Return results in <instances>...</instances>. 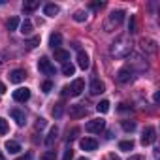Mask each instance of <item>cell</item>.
<instances>
[{"label":"cell","mask_w":160,"mask_h":160,"mask_svg":"<svg viewBox=\"0 0 160 160\" xmlns=\"http://www.w3.org/2000/svg\"><path fill=\"white\" fill-rule=\"evenodd\" d=\"M109 53H111L115 58H124V57H128V55L132 53V43H130V40H128L126 36L117 38V40L111 43Z\"/></svg>","instance_id":"6da1fadb"},{"label":"cell","mask_w":160,"mask_h":160,"mask_svg":"<svg viewBox=\"0 0 160 160\" xmlns=\"http://www.w3.org/2000/svg\"><path fill=\"white\" fill-rule=\"evenodd\" d=\"M122 21H124V12H122V10H115V12H111V13L108 15L106 23H104V30H106V32H111V30H115Z\"/></svg>","instance_id":"7a4b0ae2"},{"label":"cell","mask_w":160,"mask_h":160,"mask_svg":"<svg viewBox=\"0 0 160 160\" xmlns=\"http://www.w3.org/2000/svg\"><path fill=\"white\" fill-rule=\"evenodd\" d=\"M106 128V121L104 119H92L85 124V130L91 132V134H100L102 130Z\"/></svg>","instance_id":"3957f363"},{"label":"cell","mask_w":160,"mask_h":160,"mask_svg":"<svg viewBox=\"0 0 160 160\" xmlns=\"http://www.w3.org/2000/svg\"><path fill=\"white\" fill-rule=\"evenodd\" d=\"M38 70H40L42 73H45V75H55V66L51 64V60H49L47 57H42V58L38 60Z\"/></svg>","instance_id":"277c9868"},{"label":"cell","mask_w":160,"mask_h":160,"mask_svg":"<svg viewBox=\"0 0 160 160\" xmlns=\"http://www.w3.org/2000/svg\"><path fill=\"white\" fill-rule=\"evenodd\" d=\"M68 91H70L72 96H79V94L85 91V81H83V79H73L72 85L68 87Z\"/></svg>","instance_id":"5b68a950"},{"label":"cell","mask_w":160,"mask_h":160,"mask_svg":"<svg viewBox=\"0 0 160 160\" xmlns=\"http://www.w3.org/2000/svg\"><path fill=\"white\" fill-rule=\"evenodd\" d=\"M154 139H156V130H154V126H147V128L143 130L141 143H143V145H151V143H154Z\"/></svg>","instance_id":"8992f818"},{"label":"cell","mask_w":160,"mask_h":160,"mask_svg":"<svg viewBox=\"0 0 160 160\" xmlns=\"http://www.w3.org/2000/svg\"><path fill=\"white\" fill-rule=\"evenodd\" d=\"M10 83H21V81H25V77H27V72L25 70H21V68H17V70H12L10 72Z\"/></svg>","instance_id":"52a82bcc"},{"label":"cell","mask_w":160,"mask_h":160,"mask_svg":"<svg viewBox=\"0 0 160 160\" xmlns=\"http://www.w3.org/2000/svg\"><path fill=\"white\" fill-rule=\"evenodd\" d=\"M87 115V108L85 106H81V104H73V106H70V117H73V119H81V117H85Z\"/></svg>","instance_id":"ba28073f"},{"label":"cell","mask_w":160,"mask_h":160,"mask_svg":"<svg viewBox=\"0 0 160 160\" xmlns=\"http://www.w3.org/2000/svg\"><path fill=\"white\" fill-rule=\"evenodd\" d=\"M28 98H30V89L19 87L17 91H13V100H15V102H27Z\"/></svg>","instance_id":"9c48e42d"},{"label":"cell","mask_w":160,"mask_h":160,"mask_svg":"<svg viewBox=\"0 0 160 160\" xmlns=\"http://www.w3.org/2000/svg\"><path fill=\"white\" fill-rule=\"evenodd\" d=\"M79 145H81V149H83V151H96L98 141H96L94 138H83L81 141H79Z\"/></svg>","instance_id":"30bf717a"},{"label":"cell","mask_w":160,"mask_h":160,"mask_svg":"<svg viewBox=\"0 0 160 160\" xmlns=\"http://www.w3.org/2000/svg\"><path fill=\"white\" fill-rule=\"evenodd\" d=\"M60 43H62V34L60 32H53L49 36V47L53 51H57V49H60Z\"/></svg>","instance_id":"8fae6325"},{"label":"cell","mask_w":160,"mask_h":160,"mask_svg":"<svg viewBox=\"0 0 160 160\" xmlns=\"http://www.w3.org/2000/svg\"><path fill=\"white\" fill-rule=\"evenodd\" d=\"M10 115L13 117V121L19 124V126H25V122H27V117H25V113L21 111V109H17V108H13L12 111H10Z\"/></svg>","instance_id":"7c38bea8"},{"label":"cell","mask_w":160,"mask_h":160,"mask_svg":"<svg viewBox=\"0 0 160 160\" xmlns=\"http://www.w3.org/2000/svg\"><path fill=\"white\" fill-rule=\"evenodd\" d=\"M77 64H79V68H81V70H87V68L91 66L89 55H87L85 51H79V53H77Z\"/></svg>","instance_id":"4fadbf2b"},{"label":"cell","mask_w":160,"mask_h":160,"mask_svg":"<svg viewBox=\"0 0 160 160\" xmlns=\"http://www.w3.org/2000/svg\"><path fill=\"white\" fill-rule=\"evenodd\" d=\"M106 91V85L100 81V79H94V81L91 83V94L92 96H98V94H102Z\"/></svg>","instance_id":"5bb4252c"},{"label":"cell","mask_w":160,"mask_h":160,"mask_svg":"<svg viewBox=\"0 0 160 160\" xmlns=\"http://www.w3.org/2000/svg\"><path fill=\"white\" fill-rule=\"evenodd\" d=\"M130 79H132V70H130V68L119 70V73H117V81H119V83H128Z\"/></svg>","instance_id":"9a60e30c"},{"label":"cell","mask_w":160,"mask_h":160,"mask_svg":"<svg viewBox=\"0 0 160 160\" xmlns=\"http://www.w3.org/2000/svg\"><path fill=\"white\" fill-rule=\"evenodd\" d=\"M141 43H143V51L145 53H149V55H154L156 53V42L154 40H143Z\"/></svg>","instance_id":"2e32d148"},{"label":"cell","mask_w":160,"mask_h":160,"mask_svg":"<svg viewBox=\"0 0 160 160\" xmlns=\"http://www.w3.org/2000/svg\"><path fill=\"white\" fill-rule=\"evenodd\" d=\"M55 60H58V62L66 64V62L70 60V51H64V49H57V51H55Z\"/></svg>","instance_id":"e0dca14e"},{"label":"cell","mask_w":160,"mask_h":160,"mask_svg":"<svg viewBox=\"0 0 160 160\" xmlns=\"http://www.w3.org/2000/svg\"><path fill=\"white\" fill-rule=\"evenodd\" d=\"M4 147H6V151H8V152H12V154H15V152H19V151H21V145H19L15 139H8Z\"/></svg>","instance_id":"ac0fdd59"},{"label":"cell","mask_w":160,"mask_h":160,"mask_svg":"<svg viewBox=\"0 0 160 160\" xmlns=\"http://www.w3.org/2000/svg\"><path fill=\"white\" fill-rule=\"evenodd\" d=\"M58 6H55V4H47L45 8H43V13L47 15V17H57L58 15Z\"/></svg>","instance_id":"d6986e66"},{"label":"cell","mask_w":160,"mask_h":160,"mask_svg":"<svg viewBox=\"0 0 160 160\" xmlns=\"http://www.w3.org/2000/svg\"><path fill=\"white\" fill-rule=\"evenodd\" d=\"M38 6H40V2H38V0H30V2H25V4H23V12L30 13V12H34Z\"/></svg>","instance_id":"ffe728a7"},{"label":"cell","mask_w":160,"mask_h":160,"mask_svg":"<svg viewBox=\"0 0 160 160\" xmlns=\"http://www.w3.org/2000/svg\"><path fill=\"white\" fill-rule=\"evenodd\" d=\"M119 149H121V151L130 152V151L134 149V141H132V139H124V141H121V143H119Z\"/></svg>","instance_id":"44dd1931"},{"label":"cell","mask_w":160,"mask_h":160,"mask_svg":"<svg viewBox=\"0 0 160 160\" xmlns=\"http://www.w3.org/2000/svg\"><path fill=\"white\" fill-rule=\"evenodd\" d=\"M17 27H19V17H10L8 23H6V28L12 32V30H15Z\"/></svg>","instance_id":"7402d4cb"},{"label":"cell","mask_w":160,"mask_h":160,"mask_svg":"<svg viewBox=\"0 0 160 160\" xmlns=\"http://www.w3.org/2000/svg\"><path fill=\"white\" fill-rule=\"evenodd\" d=\"M21 32H23L25 36H28V34L32 32V23H30L28 19H25V21L21 23Z\"/></svg>","instance_id":"603a6c76"},{"label":"cell","mask_w":160,"mask_h":160,"mask_svg":"<svg viewBox=\"0 0 160 160\" xmlns=\"http://www.w3.org/2000/svg\"><path fill=\"white\" fill-rule=\"evenodd\" d=\"M96 111H98V113H108V111H109V102H108V100L98 102V104H96Z\"/></svg>","instance_id":"cb8c5ba5"},{"label":"cell","mask_w":160,"mask_h":160,"mask_svg":"<svg viewBox=\"0 0 160 160\" xmlns=\"http://www.w3.org/2000/svg\"><path fill=\"white\" fill-rule=\"evenodd\" d=\"M121 126L124 132H134L136 130V122L134 121H121Z\"/></svg>","instance_id":"d4e9b609"},{"label":"cell","mask_w":160,"mask_h":160,"mask_svg":"<svg viewBox=\"0 0 160 160\" xmlns=\"http://www.w3.org/2000/svg\"><path fill=\"white\" fill-rule=\"evenodd\" d=\"M73 21H77V23H83V21H87V12H83V10H77V12L73 13Z\"/></svg>","instance_id":"484cf974"},{"label":"cell","mask_w":160,"mask_h":160,"mask_svg":"<svg viewBox=\"0 0 160 160\" xmlns=\"http://www.w3.org/2000/svg\"><path fill=\"white\" fill-rule=\"evenodd\" d=\"M73 72H75V66H73L72 62L62 64V73H64V75H73Z\"/></svg>","instance_id":"4316f807"},{"label":"cell","mask_w":160,"mask_h":160,"mask_svg":"<svg viewBox=\"0 0 160 160\" xmlns=\"http://www.w3.org/2000/svg\"><path fill=\"white\" fill-rule=\"evenodd\" d=\"M51 113H53V117H55V119H60V117H62V113H64V106H62V104H55V108H53V111H51Z\"/></svg>","instance_id":"83f0119b"},{"label":"cell","mask_w":160,"mask_h":160,"mask_svg":"<svg viewBox=\"0 0 160 160\" xmlns=\"http://www.w3.org/2000/svg\"><path fill=\"white\" fill-rule=\"evenodd\" d=\"M57 134H58V130H57V128L53 126V128L49 130V136H47V139H45V143H47V145H53V141L57 139Z\"/></svg>","instance_id":"f1b7e54d"},{"label":"cell","mask_w":160,"mask_h":160,"mask_svg":"<svg viewBox=\"0 0 160 160\" xmlns=\"http://www.w3.org/2000/svg\"><path fill=\"white\" fill-rule=\"evenodd\" d=\"M8 130H10V126H8V121H6V119H2V117H0V136H4V134H8Z\"/></svg>","instance_id":"f546056e"},{"label":"cell","mask_w":160,"mask_h":160,"mask_svg":"<svg viewBox=\"0 0 160 160\" xmlns=\"http://www.w3.org/2000/svg\"><path fill=\"white\" fill-rule=\"evenodd\" d=\"M77 134H79V128H72V130H68L66 141H72V139H75V138H77Z\"/></svg>","instance_id":"4dcf8cb0"},{"label":"cell","mask_w":160,"mask_h":160,"mask_svg":"<svg viewBox=\"0 0 160 160\" xmlns=\"http://www.w3.org/2000/svg\"><path fill=\"white\" fill-rule=\"evenodd\" d=\"M51 89H53V83L49 81V79H47V81H43V83H42V91H43L45 94H47V92H51Z\"/></svg>","instance_id":"1f68e13d"},{"label":"cell","mask_w":160,"mask_h":160,"mask_svg":"<svg viewBox=\"0 0 160 160\" xmlns=\"http://www.w3.org/2000/svg\"><path fill=\"white\" fill-rule=\"evenodd\" d=\"M42 160H57V154H55V151H47V152H43Z\"/></svg>","instance_id":"d6a6232c"},{"label":"cell","mask_w":160,"mask_h":160,"mask_svg":"<svg viewBox=\"0 0 160 160\" xmlns=\"http://www.w3.org/2000/svg\"><path fill=\"white\" fill-rule=\"evenodd\" d=\"M72 158H73V151L72 149H66L64 154H62V160H72Z\"/></svg>","instance_id":"836d02e7"},{"label":"cell","mask_w":160,"mask_h":160,"mask_svg":"<svg viewBox=\"0 0 160 160\" xmlns=\"http://www.w3.org/2000/svg\"><path fill=\"white\" fill-rule=\"evenodd\" d=\"M128 30H130V32H136V17H134V15L130 17V23H128Z\"/></svg>","instance_id":"e575fe53"},{"label":"cell","mask_w":160,"mask_h":160,"mask_svg":"<svg viewBox=\"0 0 160 160\" xmlns=\"http://www.w3.org/2000/svg\"><path fill=\"white\" fill-rule=\"evenodd\" d=\"M45 124H47V122H45V119H42V117H40V119L36 121V128H38V130H42V128H45Z\"/></svg>","instance_id":"d590c367"},{"label":"cell","mask_w":160,"mask_h":160,"mask_svg":"<svg viewBox=\"0 0 160 160\" xmlns=\"http://www.w3.org/2000/svg\"><path fill=\"white\" fill-rule=\"evenodd\" d=\"M38 43H40V38H32V40H30V43H28V47H36Z\"/></svg>","instance_id":"8d00e7d4"},{"label":"cell","mask_w":160,"mask_h":160,"mask_svg":"<svg viewBox=\"0 0 160 160\" xmlns=\"http://www.w3.org/2000/svg\"><path fill=\"white\" fill-rule=\"evenodd\" d=\"M15 160H32V154L27 152V154H23V156H19V158H15Z\"/></svg>","instance_id":"74e56055"},{"label":"cell","mask_w":160,"mask_h":160,"mask_svg":"<svg viewBox=\"0 0 160 160\" xmlns=\"http://www.w3.org/2000/svg\"><path fill=\"white\" fill-rule=\"evenodd\" d=\"M102 6H104L102 2H92V4H91V8H94V10H98V8H102Z\"/></svg>","instance_id":"f35d334b"},{"label":"cell","mask_w":160,"mask_h":160,"mask_svg":"<svg viewBox=\"0 0 160 160\" xmlns=\"http://www.w3.org/2000/svg\"><path fill=\"white\" fill-rule=\"evenodd\" d=\"M6 92V85L4 83H0V94H4Z\"/></svg>","instance_id":"ab89813d"},{"label":"cell","mask_w":160,"mask_h":160,"mask_svg":"<svg viewBox=\"0 0 160 160\" xmlns=\"http://www.w3.org/2000/svg\"><path fill=\"white\" fill-rule=\"evenodd\" d=\"M62 94H64V96H68V94H70V91H68V87H64V89H62Z\"/></svg>","instance_id":"60d3db41"},{"label":"cell","mask_w":160,"mask_h":160,"mask_svg":"<svg viewBox=\"0 0 160 160\" xmlns=\"http://www.w3.org/2000/svg\"><path fill=\"white\" fill-rule=\"evenodd\" d=\"M130 160H143V156H132Z\"/></svg>","instance_id":"b9f144b4"},{"label":"cell","mask_w":160,"mask_h":160,"mask_svg":"<svg viewBox=\"0 0 160 160\" xmlns=\"http://www.w3.org/2000/svg\"><path fill=\"white\" fill-rule=\"evenodd\" d=\"M77 160H89V158H85V156H83V158H77Z\"/></svg>","instance_id":"7bdbcfd3"},{"label":"cell","mask_w":160,"mask_h":160,"mask_svg":"<svg viewBox=\"0 0 160 160\" xmlns=\"http://www.w3.org/2000/svg\"><path fill=\"white\" fill-rule=\"evenodd\" d=\"M0 160H4V156H2V154H0Z\"/></svg>","instance_id":"ee69618b"}]
</instances>
